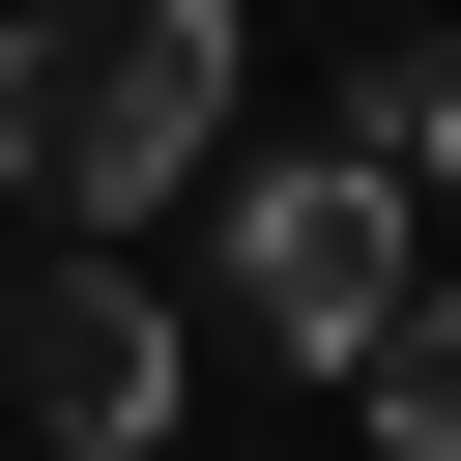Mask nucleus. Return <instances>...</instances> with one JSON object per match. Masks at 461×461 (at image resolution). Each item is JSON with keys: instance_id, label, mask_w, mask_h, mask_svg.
<instances>
[{"instance_id": "obj_4", "label": "nucleus", "mask_w": 461, "mask_h": 461, "mask_svg": "<svg viewBox=\"0 0 461 461\" xmlns=\"http://www.w3.org/2000/svg\"><path fill=\"white\" fill-rule=\"evenodd\" d=\"M346 403H375V461H461V288H403V317L346 346Z\"/></svg>"}, {"instance_id": "obj_1", "label": "nucleus", "mask_w": 461, "mask_h": 461, "mask_svg": "<svg viewBox=\"0 0 461 461\" xmlns=\"http://www.w3.org/2000/svg\"><path fill=\"white\" fill-rule=\"evenodd\" d=\"M202 144H230V0H29L0 29V202L29 230H144V202H202Z\"/></svg>"}, {"instance_id": "obj_3", "label": "nucleus", "mask_w": 461, "mask_h": 461, "mask_svg": "<svg viewBox=\"0 0 461 461\" xmlns=\"http://www.w3.org/2000/svg\"><path fill=\"white\" fill-rule=\"evenodd\" d=\"M0 403H29L58 461H144V432H173V288H115V259H29V288H0Z\"/></svg>"}, {"instance_id": "obj_5", "label": "nucleus", "mask_w": 461, "mask_h": 461, "mask_svg": "<svg viewBox=\"0 0 461 461\" xmlns=\"http://www.w3.org/2000/svg\"><path fill=\"white\" fill-rule=\"evenodd\" d=\"M346 144H375V173H403V202H461V58H432V29H403V58H375V86H346Z\"/></svg>"}, {"instance_id": "obj_2", "label": "nucleus", "mask_w": 461, "mask_h": 461, "mask_svg": "<svg viewBox=\"0 0 461 461\" xmlns=\"http://www.w3.org/2000/svg\"><path fill=\"white\" fill-rule=\"evenodd\" d=\"M230 317H259L288 375H346V346L403 317V173H375V144H259V173H230Z\"/></svg>"}]
</instances>
